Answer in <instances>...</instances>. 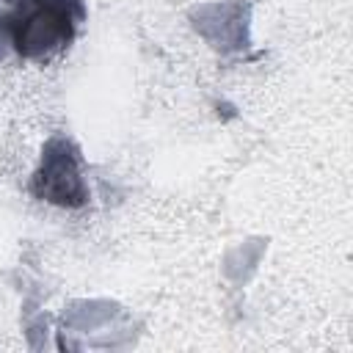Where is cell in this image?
<instances>
[{
	"label": "cell",
	"instance_id": "6da1fadb",
	"mask_svg": "<svg viewBox=\"0 0 353 353\" xmlns=\"http://www.w3.org/2000/svg\"><path fill=\"white\" fill-rule=\"evenodd\" d=\"M83 17V0H11L3 22L11 47L22 58L47 61L69 47Z\"/></svg>",
	"mask_w": 353,
	"mask_h": 353
},
{
	"label": "cell",
	"instance_id": "7a4b0ae2",
	"mask_svg": "<svg viewBox=\"0 0 353 353\" xmlns=\"http://www.w3.org/2000/svg\"><path fill=\"white\" fill-rule=\"evenodd\" d=\"M33 193L41 201L58 207H80L88 199L85 182L77 168V154L63 138H52L44 146L39 171L33 174Z\"/></svg>",
	"mask_w": 353,
	"mask_h": 353
}]
</instances>
